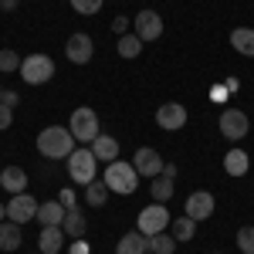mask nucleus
I'll list each match as a JSON object with an SVG mask.
<instances>
[{"instance_id": "nucleus-1", "label": "nucleus", "mask_w": 254, "mask_h": 254, "mask_svg": "<svg viewBox=\"0 0 254 254\" xmlns=\"http://www.w3.org/2000/svg\"><path fill=\"white\" fill-rule=\"evenodd\" d=\"M38 153L44 159H68L75 153V136L64 126H48L38 132Z\"/></svg>"}, {"instance_id": "nucleus-2", "label": "nucleus", "mask_w": 254, "mask_h": 254, "mask_svg": "<svg viewBox=\"0 0 254 254\" xmlns=\"http://www.w3.org/2000/svg\"><path fill=\"white\" fill-rule=\"evenodd\" d=\"M102 183L109 187V193L129 196V193H136V187H139V173H136V166H132V163H122V159H116V163H109V166H105Z\"/></svg>"}, {"instance_id": "nucleus-3", "label": "nucleus", "mask_w": 254, "mask_h": 254, "mask_svg": "<svg viewBox=\"0 0 254 254\" xmlns=\"http://www.w3.org/2000/svg\"><path fill=\"white\" fill-rule=\"evenodd\" d=\"M64 163H68V176H71V183H81V187L95 183L98 159H95V153H92V149H75V153L64 159Z\"/></svg>"}, {"instance_id": "nucleus-4", "label": "nucleus", "mask_w": 254, "mask_h": 254, "mask_svg": "<svg viewBox=\"0 0 254 254\" xmlns=\"http://www.w3.org/2000/svg\"><path fill=\"white\" fill-rule=\"evenodd\" d=\"M68 129H71V136H75V142H85V146H92L98 139V132H102V126H98V116L88 109V105H81V109H75L71 112V122H68Z\"/></svg>"}, {"instance_id": "nucleus-5", "label": "nucleus", "mask_w": 254, "mask_h": 254, "mask_svg": "<svg viewBox=\"0 0 254 254\" xmlns=\"http://www.w3.org/2000/svg\"><path fill=\"white\" fill-rule=\"evenodd\" d=\"M20 78L27 81V85H48V81L55 78V61L48 58V55H27V58L20 61Z\"/></svg>"}, {"instance_id": "nucleus-6", "label": "nucleus", "mask_w": 254, "mask_h": 254, "mask_svg": "<svg viewBox=\"0 0 254 254\" xmlns=\"http://www.w3.org/2000/svg\"><path fill=\"white\" fill-rule=\"evenodd\" d=\"M173 220H170V210H166V203H149V207H142L139 210V231L146 237H153V234H159V231H166Z\"/></svg>"}, {"instance_id": "nucleus-7", "label": "nucleus", "mask_w": 254, "mask_h": 254, "mask_svg": "<svg viewBox=\"0 0 254 254\" xmlns=\"http://www.w3.org/2000/svg\"><path fill=\"white\" fill-rule=\"evenodd\" d=\"M187 119H190V112H187V105H180V102H163L156 109V126L166 129V132H180V129L187 126Z\"/></svg>"}, {"instance_id": "nucleus-8", "label": "nucleus", "mask_w": 254, "mask_h": 254, "mask_svg": "<svg viewBox=\"0 0 254 254\" xmlns=\"http://www.w3.org/2000/svg\"><path fill=\"white\" fill-rule=\"evenodd\" d=\"M38 200L27 193H14L10 196V203H7V220H14V224H27V220H38Z\"/></svg>"}, {"instance_id": "nucleus-9", "label": "nucleus", "mask_w": 254, "mask_h": 254, "mask_svg": "<svg viewBox=\"0 0 254 254\" xmlns=\"http://www.w3.org/2000/svg\"><path fill=\"white\" fill-rule=\"evenodd\" d=\"M248 116L241 112V109H224L220 112V132H224V139H231V142H241V139L248 136Z\"/></svg>"}, {"instance_id": "nucleus-10", "label": "nucleus", "mask_w": 254, "mask_h": 254, "mask_svg": "<svg viewBox=\"0 0 254 254\" xmlns=\"http://www.w3.org/2000/svg\"><path fill=\"white\" fill-rule=\"evenodd\" d=\"M132 24H136V38L146 44V41H156V38H163V17H159L156 10H139L136 17H132Z\"/></svg>"}, {"instance_id": "nucleus-11", "label": "nucleus", "mask_w": 254, "mask_h": 254, "mask_svg": "<svg viewBox=\"0 0 254 254\" xmlns=\"http://www.w3.org/2000/svg\"><path fill=\"white\" fill-rule=\"evenodd\" d=\"M95 55V41L88 38V34H71V38L64 41V58L71 61V64H88Z\"/></svg>"}, {"instance_id": "nucleus-12", "label": "nucleus", "mask_w": 254, "mask_h": 254, "mask_svg": "<svg viewBox=\"0 0 254 254\" xmlns=\"http://www.w3.org/2000/svg\"><path fill=\"white\" fill-rule=\"evenodd\" d=\"M214 207H217L214 193L196 190V193L187 196V207H183V210H187V217H190V220H196V224H200V220H210V217H214Z\"/></svg>"}, {"instance_id": "nucleus-13", "label": "nucleus", "mask_w": 254, "mask_h": 254, "mask_svg": "<svg viewBox=\"0 0 254 254\" xmlns=\"http://www.w3.org/2000/svg\"><path fill=\"white\" fill-rule=\"evenodd\" d=\"M132 166H136L139 176L156 180V176L163 173V156H159L153 146H142V149H136V156H132Z\"/></svg>"}, {"instance_id": "nucleus-14", "label": "nucleus", "mask_w": 254, "mask_h": 254, "mask_svg": "<svg viewBox=\"0 0 254 254\" xmlns=\"http://www.w3.org/2000/svg\"><path fill=\"white\" fill-rule=\"evenodd\" d=\"M64 227H41V241H38V251L41 254H61L64 251Z\"/></svg>"}, {"instance_id": "nucleus-15", "label": "nucleus", "mask_w": 254, "mask_h": 254, "mask_svg": "<svg viewBox=\"0 0 254 254\" xmlns=\"http://www.w3.org/2000/svg\"><path fill=\"white\" fill-rule=\"evenodd\" d=\"M88 149L95 153L98 163H105V166H109V163H116V159H119V139H116V136H105V132H98V139L88 146Z\"/></svg>"}, {"instance_id": "nucleus-16", "label": "nucleus", "mask_w": 254, "mask_h": 254, "mask_svg": "<svg viewBox=\"0 0 254 254\" xmlns=\"http://www.w3.org/2000/svg\"><path fill=\"white\" fill-rule=\"evenodd\" d=\"M64 214H68V207H64L61 200H48V203L38 207L41 227H61V224H64Z\"/></svg>"}, {"instance_id": "nucleus-17", "label": "nucleus", "mask_w": 254, "mask_h": 254, "mask_svg": "<svg viewBox=\"0 0 254 254\" xmlns=\"http://www.w3.org/2000/svg\"><path fill=\"white\" fill-rule=\"evenodd\" d=\"M0 187H3L10 196H14V193H24V190H27V173H24L20 166H7V170L0 173Z\"/></svg>"}, {"instance_id": "nucleus-18", "label": "nucleus", "mask_w": 254, "mask_h": 254, "mask_svg": "<svg viewBox=\"0 0 254 254\" xmlns=\"http://www.w3.org/2000/svg\"><path fill=\"white\" fill-rule=\"evenodd\" d=\"M64 234H68V241H78V237H85V231H88V220H85V214H81L78 207H68V214H64Z\"/></svg>"}, {"instance_id": "nucleus-19", "label": "nucleus", "mask_w": 254, "mask_h": 254, "mask_svg": "<svg viewBox=\"0 0 254 254\" xmlns=\"http://www.w3.org/2000/svg\"><path fill=\"white\" fill-rule=\"evenodd\" d=\"M251 170V156L244 153V149H227V156H224V173L227 176H244Z\"/></svg>"}, {"instance_id": "nucleus-20", "label": "nucleus", "mask_w": 254, "mask_h": 254, "mask_svg": "<svg viewBox=\"0 0 254 254\" xmlns=\"http://www.w3.org/2000/svg\"><path fill=\"white\" fill-rule=\"evenodd\" d=\"M231 48L244 58H254V27H234L231 31Z\"/></svg>"}, {"instance_id": "nucleus-21", "label": "nucleus", "mask_w": 254, "mask_h": 254, "mask_svg": "<svg viewBox=\"0 0 254 254\" xmlns=\"http://www.w3.org/2000/svg\"><path fill=\"white\" fill-rule=\"evenodd\" d=\"M149 248H146V234L142 231H129V234L119 237L116 244V254H146Z\"/></svg>"}, {"instance_id": "nucleus-22", "label": "nucleus", "mask_w": 254, "mask_h": 254, "mask_svg": "<svg viewBox=\"0 0 254 254\" xmlns=\"http://www.w3.org/2000/svg\"><path fill=\"white\" fill-rule=\"evenodd\" d=\"M20 241H24V234H20V224H14V220H3V224H0V251H17Z\"/></svg>"}, {"instance_id": "nucleus-23", "label": "nucleus", "mask_w": 254, "mask_h": 254, "mask_svg": "<svg viewBox=\"0 0 254 254\" xmlns=\"http://www.w3.org/2000/svg\"><path fill=\"white\" fill-rule=\"evenodd\" d=\"M176 244H180V241H176L170 231H159V234L146 237V248H149L153 254H173V251H176Z\"/></svg>"}, {"instance_id": "nucleus-24", "label": "nucleus", "mask_w": 254, "mask_h": 254, "mask_svg": "<svg viewBox=\"0 0 254 254\" xmlns=\"http://www.w3.org/2000/svg\"><path fill=\"white\" fill-rule=\"evenodd\" d=\"M170 234L180 241V244H187V241H193V234H196V220H190V217L183 214V217H176L173 220V231Z\"/></svg>"}, {"instance_id": "nucleus-25", "label": "nucleus", "mask_w": 254, "mask_h": 254, "mask_svg": "<svg viewBox=\"0 0 254 254\" xmlns=\"http://www.w3.org/2000/svg\"><path fill=\"white\" fill-rule=\"evenodd\" d=\"M105 200H109V187H105L102 180H95V183L85 187V203H88V207H105Z\"/></svg>"}, {"instance_id": "nucleus-26", "label": "nucleus", "mask_w": 254, "mask_h": 254, "mask_svg": "<svg viewBox=\"0 0 254 254\" xmlns=\"http://www.w3.org/2000/svg\"><path fill=\"white\" fill-rule=\"evenodd\" d=\"M139 51H142V41H139L136 34H122V38H119V58L132 61V58H139Z\"/></svg>"}, {"instance_id": "nucleus-27", "label": "nucleus", "mask_w": 254, "mask_h": 254, "mask_svg": "<svg viewBox=\"0 0 254 254\" xmlns=\"http://www.w3.org/2000/svg\"><path fill=\"white\" fill-rule=\"evenodd\" d=\"M173 180H170V176H163L159 173L156 180H153V187H149V190H153V200H156V203H166V200H170V196H173Z\"/></svg>"}, {"instance_id": "nucleus-28", "label": "nucleus", "mask_w": 254, "mask_h": 254, "mask_svg": "<svg viewBox=\"0 0 254 254\" xmlns=\"http://www.w3.org/2000/svg\"><path fill=\"white\" fill-rule=\"evenodd\" d=\"M10 71H20V58L14 48H0V75H10Z\"/></svg>"}, {"instance_id": "nucleus-29", "label": "nucleus", "mask_w": 254, "mask_h": 254, "mask_svg": "<svg viewBox=\"0 0 254 254\" xmlns=\"http://www.w3.org/2000/svg\"><path fill=\"white\" fill-rule=\"evenodd\" d=\"M102 3L105 0H71V7H75V14H85V17H92L102 10Z\"/></svg>"}, {"instance_id": "nucleus-30", "label": "nucleus", "mask_w": 254, "mask_h": 254, "mask_svg": "<svg viewBox=\"0 0 254 254\" xmlns=\"http://www.w3.org/2000/svg\"><path fill=\"white\" fill-rule=\"evenodd\" d=\"M237 248L244 254H254V227H241L237 231Z\"/></svg>"}, {"instance_id": "nucleus-31", "label": "nucleus", "mask_w": 254, "mask_h": 254, "mask_svg": "<svg viewBox=\"0 0 254 254\" xmlns=\"http://www.w3.org/2000/svg\"><path fill=\"white\" fill-rule=\"evenodd\" d=\"M10 126H14V109L0 102V132H3V129H10Z\"/></svg>"}, {"instance_id": "nucleus-32", "label": "nucleus", "mask_w": 254, "mask_h": 254, "mask_svg": "<svg viewBox=\"0 0 254 254\" xmlns=\"http://www.w3.org/2000/svg\"><path fill=\"white\" fill-rule=\"evenodd\" d=\"M126 27H129V17H122V14H119V17L112 20V31H116L119 38H122V34H126Z\"/></svg>"}, {"instance_id": "nucleus-33", "label": "nucleus", "mask_w": 254, "mask_h": 254, "mask_svg": "<svg viewBox=\"0 0 254 254\" xmlns=\"http://www.w3.org/2000/svg\"><path fill=\"white\" fill-rule=\"evenodd\" d=\"M64 207H75V190H61V196H58Z\"/></svg>"}, {"instance_id": "nucleus-34", "label": "nucleus", "mask_w": 254, "mask_h": 254, "mask_svg": "<svg viewBox=\"0 0 254 254\" xmlns=\"http://www.w3.org/2000/svg\"><path fill=\"white\" fill-rule=\"evenodd\" d=\"M0 102H3V105H10V109H14V105H17L20 98H17V92H3V95H0Z\"/></svg>"}, {"instance_id": "nucleus-35", "label": "nucleus", "mask_w": 254, "mask_h": 254, "mask_svg": "<svg viewBox=\"0 0 254 254\" xmlns=\"http://www.w3.org/2000/svg\"><path fill=\"white\" fill-rule=\"evenodd\" d=\"M17 3H20V0H0V10H3V14H14Z\"/></svg>"}, {"instance_id": "nucleus-36", "label": "nucleus", "mask_w": 254, "mask_h": 254, "mask_svg": "<svg viewBox=\"0 0 254 254\" xmlns=\"http://www.w3.org/2000/svg\"><path fill=\"white\" fill-rule=\"evenodd\" d=\"M163 176H170V180H176V163H163Z\"/></svg>"}, {"instance_id": "nucleus-37", "label": "nucleus", "mask_w": 254, "mask_h": 254, "mask_svg": "<svg viewBox=\"0 0 254 254\" xmlns=\"http://www.w3.org/2000/svg\"><path fill=\"white\" fill-rule=\"evenodd\" d=\"M71 254H88V248H85V241H81V237L75 241V248H71Z\"/></svg>"}, {"instance_id": "nucleus-38", "label": "nucleus", "mask_w": 254, "mask_h": 254, "mask_svg": "<svg viewBox=\"0 0 254 254\" xmlns=\"http://www.w3.org/2000/svg\"><path fill=\"white\" fill-rule=\"evenodd\" d=\"M7 220V203H0V224Z\"/></svg>"}, {"instance_id": "nucleus-39", "label": "nucleus", "mask_w": 254, "mask_h": 254, "mask_svg": "<svg viewBox=\"0 0 254 254\" xmlns=\"http://www.w3.org/2000/svg\"><path fill=\"white\" fill-rule=\"evenodd\" d=\"M0 95H3V88H0Z\"/></svg>"}, {"instance_id": "nucleus-40", "label": "nucleus", "mask_w": 254, "mask_h": 254, "mask_svg": "<svg viewBox=\"0 0 254 254\" xmlns=\"http://www.w3.org/2000/svg\"><path fill=\"white\" fill-rule=\"evenodd\" d=\"M34 254H41V251H34Z\"/></svg>"}]
</instances>
